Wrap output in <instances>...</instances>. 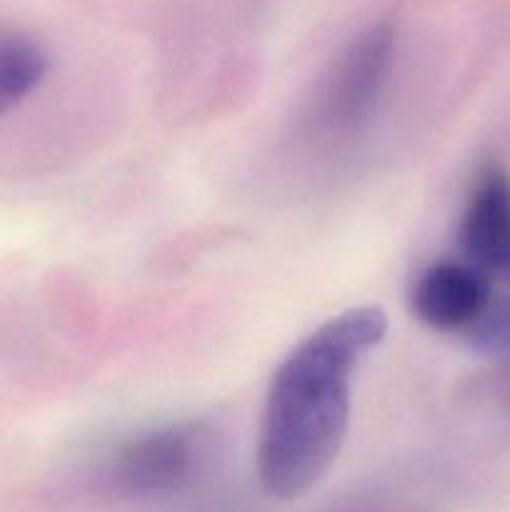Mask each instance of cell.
Returning a JSON list of instances; mask_svg holds the SVG:
<instances>
[{
	"mask_svg": "<svg viewBox=\"0 0 510 512\" xmlns=\"http://www.w3.org/2000/svg\"><path fill=\"white\" fill-rule=\"evenodd\" d=\"M488 335L490 340H495V343H510V315L498 318V323L490 325Z\"/></svg>",
	"mask_w": 510,
	"mask_h": 512,
	"instance_id": "52a82bcc",
	"label": "cell"
},
{
	"mask_svg": "<svg viewBox=\"0 0 510 512\" xmlns=\"http://www.w3.org/2000/svg\"><path fill=\"white\" fill-rule=\"evenodd\" d=\"M385 330L380 308H350L285 355L270 380L255 453L265 493L295 500L330 473L348 435L355 373Z\"/></svg>",
	"mask_w": 510,
	"mask_h": 512,
	"instance_id": "6da1fadb",
	"label": "cell"
},
{
	"mask_svg": "<svg viewBox=\"0 0 510 512\" xmlns=\"http://www.w3.org/2000/svg\"><path fill=\"white\" fill-rule=\"evenodd\" d=\"M460 248L485 275L510 280V178L485 168L475 180L460 220Z\"/></svg>",
	"mask_w": 510,
	"mask_h": 512,
	"instance_id": "277c9868",
	"label": "cell"
},
{
	"mask_svg": "<svg viewBox=\"0 0 510 512\" xmlns=\"http://www.w3.org/2000/svg\"><path fill=\"white\" fill-rule=\"evenodd\" d=\"M395 53V33L390 25H375L360 35L335 65L328 88L330 118L343 128L360 123L373 110Z\"/></svg>",
	"mask_w": 510,
	"mask_h": 512,
	"instance_id": "5b68a950",
	"label": "cell"
},
{
	"mask_svg": "<svg viewBox=\"0 0 510 512\" xmlns=\"http://www.w3.org/2000/svg\"><path fill=\"white\" fill-rule=\"evenodd\" d=\"M48 73L43 45L20 30H0V113L23 103Z\"/></svg>",
	"mask_w": 510,
	"mask_h": 512,
	"instance_id": "8992f818",
	"label": "cell"
},
{
	"mask_svg": "<svg viewBox=\"0 0 510 512\" xmlns=\"http://www.w3.org/2000/svg\"><path fill=\"white\" fill-rule=\"evenodd\" d=\"M490 278L468 260H438L415 278L410 310L428 328L453 333L478 325L488 315Z\"/></svg>",
	"mask_w": 510,
	"mask_h": 512,
	"instance_id": "3957f363",
	"label": "cell"
},
{
	"mask_svg": "<svg viewBox=\"0 0 510 512\" xmlns=\"http://www.w3.org/2000/svg\"><path fill=\"white\" fill-rule=\"evenodd\" d=\"M208 448L203 425L178 423L150 430L123 445L110 468V483L123 495L178 493L198 475Z\"/></svg>",
	"mask_w": 510,
	"mask_h": 512,
	"instance_id": "7a4b0ae2",
	"label": "cell"
}]
</instances>
